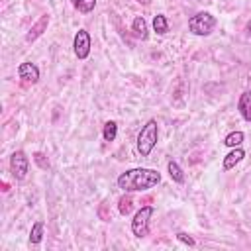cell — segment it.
<instances>
[{"instance_id": "cell-1", "label": "cell", "mask_w": 251, "mask_h": 251, "mask_svg": "<svg viewBox=\"0 0 251 251\" xmlns=\"http://www.w3.org/2000/svg\"><path fill=\"white\" fill-rule=\"evenodd\" d=\"M161 173L153 169H129L118 176V186L126 192H141L159 184Z\"/></svg>"}, {"instance_id": "cell-2", "label": "cell", "mask_w": 251, "mask_h": 251, "mask_svg": "<svg viewBox=\"0 0 251 251\" xmlns=\"http://www.w3.org/2000/svg\"><path fill=\"white\" fill-rule=\"evenodd\" d=\"M157 137H159L157 122H155V120H149V122L141 127V131H139V135H137V151L141 153V157H149V155H151L153 147L157 145Z\"/></svg>"}, {"instance_id": "cell-3", "label": "cell", "mask_w": 251, "mask_h": 251, "mask_svg": "<svg viewBox=\"0 0 251 251\" xmlns=\"http://www.w3.org/2000/svg\"><path fill=\"white\" fill-rule=\"evenodd\" d=\"M216 25L214 16H210L208 12H198L188 20V29L194 35H208Z\"/></svg>"}, {"instance_id": "cell-4", "label": "cell", "mask_w": 251, "mask_h": 251, "mask_svg": "<svg viewBox=\"0 0 251 251\" xmlns=\"http://www.w3.org/2000/svg\"><path fill=\"white\" fill-rule=\"evenodd\" d=\"M153 212L155 210L151 206H145V208H141L133 216V220H131V231H133L135 237H145L149 233V220H151Z\"/></svg>"}, {"instance_id": "cell-5", "label": "cell", "mask_w": 251, "mask_h": 251, "mask_svg": "<svg viewBox=\"0 0 251 251\" xmlns=\"http://www.w3.org/2000/svg\"><path fill=\"white\" fill-rule=\"evenodd\" d=\"M27 167H29V161H27L25 153L24 151H14L12 157H10V171H12L14 178L24 180L25 175H27Z\"/></svg>"}, {"instance_id": "cell-6", "label": "cell", "mask_w": 251, "mask_h": 251, "mask_svg": "<svg viewBox=\"0 0 251 251\" xmlns=\"http://www.w3.org/2000/svg\"><path fill=\"white\" fill-rule=\"evenodd\" d=\"M73 47H75V55L78 59H86L88 57V53H90V35H88L86 29H78L76 31Z\"/></svg>"}, {"instance_id": "cell-7", "label": "cell", "mask_w": 251, "mask_h": 251, "mask_svg": "<svg viewBox=\"0 0 251 251\" xmlns=\"http://www.w3.org/2000/svg\"><path fill=\"white\" fill-rule=\"evenodd\" d=\"M18 75L25 84H35L39 80V69L33 63H22L18 67Z\"/></svg>"}, {"instance_id": "cell-8", "label": "cell", "mask_w": 251, "mask_h": 251, "mask_svg": "<svg viewBox=\"0 0 251 251\" xmlns=\"http://www.w3.org/2000/svg\"><path fill=\"white\" fill-rule=\"evenodd\" d=\"M49 25V16L45 14V16H41L33 25H31V29L27 31V35H25V41H35L41 33H43V29Z\"/></svg>"}, {"instance_id": "cell-9", "label": "cell", "mask_w": 251, "mask_h": 251, "mask_svg": "<svg viewBox=\"0 0 251 251\" xmlns=\"http://www.w3.org/2000/svg\"><path fill=\"white\" fill-rule=\"evenodd\" d=\"M243 157H245V151H243V149H239V147H233V151H229V153L224 157V169H226V171L233 169V167H235Z\"/></svg>"}, {"instance_id": "cell-10", "label": "cell", "mask_w": 251, "mask_h": 251, "mask_svg": "<svg viewBox=\"0 0 251 251\" xmlns=\"http://www.w3.org/2000/svg\"><path fill=\"white\" fill-rule=\"evenodd\" d=\"M237 108H239V112H241L243 120L251 122V92H243V94H241Z\"/></svg>"}, {"instance_id": "cell-11", "label": "cell", "mask_w": 251, "mask_h": 251, "mask_svg": "<svg viewBox=\"0 0 251 251\" xmlns=\"http://www.w3.org/2000/svg\"><path fill=\"white\" fill-rule=\"evenodd\" d=\"M167 171H169V176H171L175 182H178V184H182V182H184V173H182V169H180L175 161H169Z\"/></svg>"}, {"instance_id": "cell-12", "label": "cell", "mask_w": 251, "mask_h": 251, "mask_svg": "<svg viewBox=\"0 0 251 251\" xmlns=\"http://www.w3.org/2000/svg\"><path fill=\"white\" fill-rule=\"evenodd\" d=\"M153 29L157 31V33H167L169 31V22H167V18L163 16V14H157L155 18H153Z\"/></svg>"}, {"instance_id": "cell-13", "label": "cell", "mask_w": 251, "mask_h": 251, "mask_svg": "<svg viewBox=\"0 0 251 251\" xmlns=\"http://www.w3.org/2000/svg\"><path fill=\"white\" fill-rule=\"evenodd\" d=\"M131 27H133V31H135V35H137V37H141V39H145V37H147V24H145V20H143L141 16H137V18L133 20Z\"/></svg>"}, {"instance_id": "cell-14", "label": "cell", "mask_w": 251, "mask_h": 251, "mask_svg": "<svg viewBox=\"0 0 251 251\" xmlns=\"http://www.w3.org/2000/svg\"><path fill=\"white\" fill-rule=\"evenodd\" d=\"M71 4H73V6H75L78 12L88 14V12H92V10H94L96 0H71Z\"/></svg>"}, {"instance_id": "cell-15", "label": "cell", "mask_w": 251, "mask_h": 251, "mask_svg": "<svg viewBox=\"0 0 251 251\" xmlns=\"http://www.w3.org/2000/svg\"><path fill=\"white\" fill-rule=\"evenodd\" d=\"M41 237H43V222H35L31 226V231H29V241L35 245L41 241Z\"/></svg>"}, {"instance_id": "cell-16", "label": "cell", "mask_w": 251, "mask_h": 251, "mask_svg": "<svg viewBox=\"0 0 251 251\" xmlns=\"http://www.w3.org/2000/svg\"><path fill=\"white\" fill-rule=\"evenodd\" d=\"M131 206H133V200H131V196H122L120 198V202H118V210H120V214L122 216H127L129 212H131Z\"/></svg>"}, {"instance_id": "cell-17", "label": "cell", "mask_w": 251, "mask_h": 251, "mask_svg": "<svg viewBox=\"0 0 251 251\" xmlns=\"http://www.w3.org/2000/svg\"><path fill=\"white\" fill-rule=\"evenodd\" d=\"M116 135H118V126H116V122H106V124H104V139H106V141H114Z\"/></svg>"}, {"instance_id": "cell-18", "label": "cell", "mask_w": 251, "mask_h": 251, "mask_svg": "<svg viewBox=\"0 0 251 251\" xmlns=\"http://www.w3.org/2000/svg\"><path fill=\"white\" fill-rule=\"evenodd\" d=\"M241 141H243V133H241V131H231V133L224 139V143H226L227 147H239Z\"/></svg>"}, {"instance_id": "cell-19", "label": "cell", "mask_w": 251, "mask_h": 251, "mask_svg": "<svg viewBox=\"0 0 251 251\" xmlns=\"http://www.w3.org/2000/svg\"><path fill=\"white\" fill-rule=\"evenodd\" d=\"M33 161H35L41 169H49V161H47V157H45L43 153H33Z\"/></svg>"}, {"instance_id": "cell-20", "label": "cell", "mask_w": 251, "mask_h": 251, "mask_svg": "<svg viewBox=\"0 0 251 251\" xmlns=\"http://www.w3.org/2000/svg\"><path fill=\"white\" fill-rule=\"evenodd\" d=\"M176 237H178V241H182V243H186V245H194V239L190 237V235H186V233H176Z\"/></svg>"}, {"instance_id": "cell-21", "label": "cell", "mask_w": 251, "mask_h": 251, "mask_svg": "<svg viewBox=\"0 0 251 251\" xmlns=\"http://www.w3.org/2000/svg\"><path fill=\"white\" fill-rule=\"evenodd\" d=\"M247 33H249V35H251V20H249V22H247Z\"/></svg>"}, {"instance_id": "cell-22", "label": "cell", "mask_w": 251, "mask_h": 251, "mask_svg": "<svg viewBox=\"0 0 251 251\" xmlns=\"http://www.w3.org/2000/svg\"><path fill=\"white\" fill-rule=\"evenodd\" d=\"M137 2H139V4H145V6H147V4L151 2V0H137Z\"/></svg>"}]
</instances>
